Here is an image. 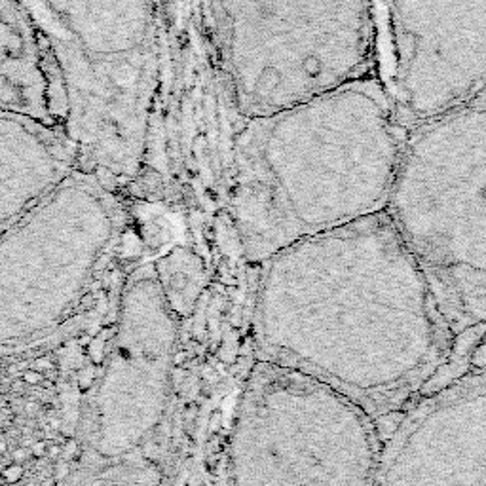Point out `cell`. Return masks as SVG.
<instances>
[{
    "label": "cell",
    "instance_id": "cell-5",
    "mask_svg": "<svg viewBox=\"0 0 486 486\" xmlns=\"http://www.w3.org/2000/svg\"><path fill=\"white\" fill-rule=\"evenodd\" d=\"M206 2L226 90L243 120L300 105L374 71L372 0Z\"/></svg>",
    "mask_w": 486,
    "mask_h": 486
},
{
    "label": "cell",
    "instance_id": "cell-6",
    "mask_svg": "<svg viewBox=\"0 0 486 486\" xmlns=\"http://www.w3.org/2000/svg\"><path fill=\"white\" fill-rule=\"evenodd\" d=\"M374 418L321 380L266 361L232 443V486H376Z\"/></svg>",
    "mask_w": 486,
    "mask_h": 486
},
{
    "label": "cell",
    "instance_id": "cell-2",
    "mask_svg": "<svg viewBox=\"0 0 486 486\" xmlns=\"http://www.w3.org/2000/svg\"><path fill=\"white\" fill-rule=\"evenodd\" d=\"M409 135L376 71L243 120L226 182L243 255L260 266L304 239L384 213Z\"/></svg>",
    "mask_w": 486,
    "mask_h": 486
},
{
    "label": "cell",
    "instance_id": "cell-11",
    "mask_svg": "<svg viewBox=\"0 0 486 486\" xmlns=\"http://www.w3.org/2000/svg\"><path fill=\"white\" fill-rule=\"evenodd\" d=\"M0 110L31 116L66 133L63 76L50 46L16 0H0Z\"/></svg>",
    "mask_w": 486,
    "mask_h": 486
},
{
    "label": "cell",
    "instance_id": "cell-1",
    "mask_svg": "<svg viewBox=\"0 0 486 486\" xmlns=\"http://www.w3.org/2000/svg\"><path fill=\"white\" fill-rule=\"evenodd\" d=\"M255 325L270 361L321 380L371 418L420 396L456 338L386 211L264 260Z\"/></svg>",
    "mask_w": 486,
    "mask_h": 486
},
{
    "label": "cell",
    "instance_id": "cell-3",
    "mask_svg": "<svg viewBox=\"0 0 486 486\" xmlns=\"http://www.w3.org/2000/svg\"><path fill=\"white\" fill-rule=\"evenodd\" d=\"M50 46L69 101L66 133L110 186L145 158L160 65L158 0H16Z\"/></svg>",
    "mask_w": 486,
    "mask_h": 486
},
{
    "label": "cell",
    "instance_id": "cell-9",
    "mask_svg": "<svg viewBox=\"0 0 486 486\" xmlns=\"http://www.w3.org/2000/svg\"><path fill=\"white\" fill-rule=\"evenodd\" d=\"M376 61L411 133L486 107V0H372Z\"/></svg>",
    "mask_w": 486,
    "mask_h": 486
},
{
    "label": "cell",
    "instance_id": "cell-7",
    "mask_svg": "<svg viewBox=\"0 0 486 486\" xmlns=\"http://www.w3.org/2000/svg\"><path fill=\"white\" fill-rule=\"evenodd\" d=\"M175 317L152 266L133 274L112 354L82 420V446L61 486H156Z\"/></svg>",
    "mask_w": 486,
    "mask_h": 486
},
{
    "label": "cell",
    "instance_id": "cell-10",
    "mask_svg": "<svg viewBox=\"0 0 486 486\" xmlns=\"http://www.w3.org/2000/svg\"><path fill=\"white\" fill-rule=\"evenodd\" d=\"M80 169V152L66 133L31 116L0 110V234Z\"/></svg>",
    "mask_w": 486,
    "mask_h": 486
},
{
    "label": "cell",
    "instance_id": "cell-4",
    "mask_svg": "<svg viewBox=\"0 0 486 486\" xmlns=\"http://www.w3.org/2000/svg\"><path fill=\"white\" fill-rule=\"evenodd\" d=\"M386 215L454 337L486 327V107L411 132Z\"/></svg>",
    "mask_w": 486,
    "mask_h": 486
},
{
    "label": "cell",
    "instance_id": "cell-8",
    "mask_svg": "<svg viewBox=\"0 0 486 486\" xmlns=\"http://www.w3.org/2000/svg\"><path fill=\"white\" fill-rule=\"evenodd\" d=\"M122 213L84 169L0 234V346L56 329L108 263Z\"/></svg>",
    "mask_w": 486,
    "mask_h": 486
}]
</instances>
